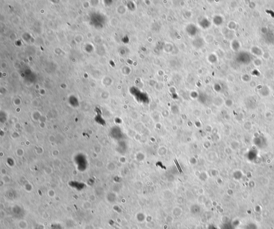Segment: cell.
Instances as JSON below:
<instances>
[{
  "mask_svg": "<svg viewBox=\"0 0 274 229\" xmlns=\"http://www.w3.org/2000/svg\"><path fill=\"white\" fill-rule=\"evenodd\" d=\"M19 227L20 229H26L28 226V224L27 223L26 220L21 219L18 223Z\"/></svg>",
  "mask_w": 274,
  "mask_h": 229,
  "instance_id": "6da1fadb",
  "label": "cell"
}]
</instances>
